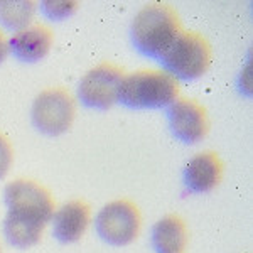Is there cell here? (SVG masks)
I'll return each mask as SVG.
<instances>
[{
    "label": "cell",
    "mask_w": 253,
    "mask_h": 253,
    "mask_svg": "<svg viewBox=\"0 0 253 253\" xmlns=\"http://www.w3.org/2000/svg\"><path fill=\"white\" fill-rule=\"evenodd\" d=\"M52 31L42 24H32L15 32L9 39V52L20 63H38L49 54L52 47Z\"/></svg>",
    "instance_id": "cell-11"
},
{
    "label": "cell",
    "mask_w": 253,
    "mask_h": 253,
    "mask_svg": "<svg viewBox=\"0 0 253 253\" xmlns=\"http://www.w3.org/2000/svg\"><path fill=\"white\" fill-rule=\"evenodd\" d=\"M7 216L3 235L15 248H31L42 238L54 214V199L44 186L31 179H15L3 191Z\"/></svg>",
    "instance_id": "cell-1"
},
{
    "label": "cell",
    "mask_w": 253,
    "mask_h": 253,
    "mask_svg": "<svg viewBox=\"0 0 253 253\" xmlns=\"http://www.w3.org/2000/svg\"><path fill=\"white\" fill-rule=\"evenodd\" d=\"M179 81L164 69H138L125 75L118 101L133 110L167 108L179 98Z\"/></svg>",
    "instance_id": "cell-3"
},
{
    "label": "cell",
    "mask_w": 253,
    "mask_h": 253,
    "mask_svg": "<svg viewBox=\"0 0 253 253\" xmlns=\"http://www.w3.org/2000/svg\"><path fill=\"white\" fill-rule=\"evenodd\" d=\"M38 3L32 0H0V24L7 31L20 32L32 26Z\"/></svg>",
    "instance_id": "cell-13"
},
{
    "label": "cell",
    "mask_w": 253,
    "mask_h": 253,
    "mask_svg": "<svg viewBox=\"0 0 253 253\" xmlns=\"http://www.w3.org/2000/svg\"><path fill=\"white\" fill-rule=\"evenodd\" d=\"M7 56H9V41L3 36V32L0 31V64L7 59Z\"/></svg>",
    "instance_id": "cell-16"
},
{
    "label": "cell",
    "mask_w": 253,
    "mask_h": 253,
    "mask_svg": "<svg viewBox=\"0 0 253 253\" xmlns=\"http://www.w3.org/2000/svg\"><path fill=\"white\" fill-rule=\"evenodd\" d=\"M125 78L122 68L112 63H100L86 71L78 84V98L88 108L108 110L118 101L120 84Z\"/></svg>",
    "instance_id": "cell-7"
},
{
    "label": "cell",
    "mask_w": 253,
    "mask_h": 253,
    "mask_svg": "<svg viewBox=\"0 0 253 253\" xmlns=\"http://www.w3.org/2000/svg\"><path fill=\"white\" fill-rule=\"evenodd\" d=\"M164 71L175 80L193 81L205 76L213 63V49L205 36L194 31H182L161 58Z\"/></svg>",
    "instance_id": "cell-4"
},
{
    "label": "cell",
    "mask_w": 253,
    "mask_h": 253,
    "mask_svg": "<svg viewBox=\"0 0 253 253\" xmlns=\"http://www.w3.org/2000/svg\"><path fill=\"white\" fill-rule=\"evenodd\" d=\"M0 253H2V248H0Z\"/></svg>",
    "instance_id": "cell-17"
},
{
    "label": "cell",
    "mask_w": 253,
    "mask_h": 253,
    "mask_svg": "<svg viewBox=\"0 0 253 253\" xmlns=\"http://www.w3.org/2000/svg\"><path fill=\"white\" fill-rule=\"evenodd\" d=\"M182 31L181 19L172 5L166 2H150L133 17L130 24V39L140 54L161 61Z\"/></svg>",
    "instance_id": "cell-2"
},
{
    "label": "cell",
    "mask_w": 253,
    "mask_h": 253,
    "mask_svg": "<svg viewBox=\"0 0 253 253\" xmlns=\"http://www.w3.org/2000/svg\"><path fill=\"white\" fill-rule=\"evenodd\" d=\"M224 166L221 159L213 150H205L189 159L184 167V184L196 194H206L221 184Z\"/></svg>",
    "instance_id": "cell-9"
},
{
    "label": "cell",
    "mask_w": 253,
    "mask_h": 253,
    "mask_svg": "<svg viewBox=\"0 0 253 253\" xmlns=\"http://www.w3.org/2000/svg\"><path fill=\"white\" fill-rule=\"evenodd\" d=\"M32 125L42 135L58 137L66 133L76 118V103L64 88H49L34 98L31 108Z\"/></svg>",
    "instance_id": "cell-5"
},
{
    "label": "cell",
    "mask_w": 253,
    "mask_h": 253,
    "mask_svg": "<svg viewBox=\"0 0 253 253\" xmlns=\"http://www.w3.org/2000/svg\"><path fill=\"white\" fill-rule=\"evenodd\" d=\"M41 12L49 19V20H64L71 17L73 14H76L80 3L73 2V0H44L39 3Z\"/></svg>",
    "instance_id": "cell-14"
},
{
    "label": "cell",
    "mask_w": 253,
    "mask_h": 253,
    "mask_svg": "<svg viewBox=\"0 0 253 253\" xmlns=\"http://www.w3.org/2000/svg\"><path fill=\"white\" fill-rule=\"evenodd\" d=\"M96 233L105 243L125 247L135 242L142 228V214L128 199H115L100 210L95 219Z\"/></svg>",
    "instance_id": "cell-6"
},
{
    "label": "cell",
    "mask_w": 253,
    "mask_h": 253,
    "mask_svg": "<svg viewBox=\"0 0 253 253\" xmlns=\"http://www.w3.org/2000/svg\"><path fill=\"white\" fill-rule=\"evenodd\" d=\"M167 120L170 132L182 144H199L210 133L206 108L193 98H177L170 107H167Z\"/></svg>",
    "instance_id": "cell-8"
},
{
    "label": "cell",
    "mask_w": 253,
    "mask_h": 253,
    "mask_svg": "<svg viewBox=\"0 0 253 253\" xmlns=\"http://www.w3.org/2000/svg\"><path fill=\"white\" fill-rule=\"evenodd\" d=\"M187 226L177 214L162 216L152 228V247L157 253H184Z\"/></svg>",
    "instance_id": "cell-12"
},
{
    "label": "cell",
    "mask_w": 253,
    "mask_h": 253,
    "mask_svg": "<svg viewBox=\"0 0 253 253\" xmlns=\"http://www.w3.org/2000/svg\"><path fill=\"white\" fill-rule=\"evenodd\" d=\"M89 224H91V208L81 199L64 203L52 214V233L63 245L80 242Z\"/></svg>",
    "instance_id": "cell-10"
},
{
    "label": "cell",
    "mask_w": 253,
    "mask_h": 253,
    "mask_svg": "<svg viewBox=\"0 0 253 253\" xmlns=\"http://www.w3.org/2000/svg\"><path fill=\"white\" fill-rule=\"evenodd\" d=\"M12 161H14V152H12L10 142L0 133V181L9 174Z\"/></svg>",
    "instance_id": "cell-15"
}]
</instances>
